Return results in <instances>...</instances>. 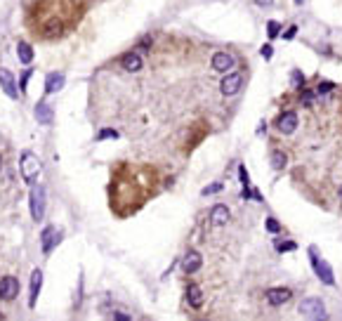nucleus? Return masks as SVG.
Wrapping results in <instances>:
<instances>
[{
	"label": "nucleus",
	"mask_w": 342,
	"mask_h": 321,
	"mask_svg": "<svg viewBox=\"0 0 342 321\" xmlns=\"http://www.w3.org/2000/svg\"><path fill=\"white\" fill-rule=\"evenodd\" d=\"M83 17L78 0H38L28 10V28L41 41H57L66 35Z\"/></svg>",
	"instance_id": "obj_1"
},
{
	"label": "nucleus",
	"mask_w": 342,
	"mask_h": 321,
	"mask_svg": "<svg viewBox=\"0 0 342 321\" xmlns=\"http://www.w3.org/2000/svg\"><path fill=\"white\" fill-rule=\"evenodd\" d=\"M41 170H43V165H41V161H38V156H35L33 151L26 149L24 154H21V158H19V175H21V180H24L28 187L35 185V180H38Z\"/></svg>",
	"instance_id": "obj_2"
},
{
	"label": "nucleus",
	"mask_w": 342,
	"mask_h": 321,
	"mask_svg": "<svg viewBox=\"0 0 342 321\" xmlns=\"http://www.w3.org/2000/svg\"><path fill=\"white\" fill-rule=\"evenodd\" d=\"M28 205H31V218H33L35 222H43V215H45V187L31 185Z\"/></svg>",
	"instance_id": "obj_3"
},
{
	"label": "nucleus",
	"mask_w": 342,
	"mask_h": 321,
	"mask_svg": "<svg viewBox=\"0 0 342 321\" xmlns=\"http://www.w3.org/2000/svg\"><path fill=\"white\" fill-rule=\"evenodd\" d=\"M302 316H309V319H326V307H323L321 298H305L297 307Z\"/></svg>",
	"instance_id": "obj_4"
},
{
	"label": "nucleus",
	"mask_w": 342,
	"mask_h": 321,
	"mask_svg": "<svg viewBox=\"0 0 342 321\" xmlns=\"http://www.w3.org/2000/svg\"><path fill=\"white\" fill-rule=\"evenodd\" d=\"M62 239H64V234L59 232L55 225L45 227V229H43V234H41V243H43L41 248H43V253L50 255L57 246H59V243H62Z\"/></svg>",
	"instance_id": "obj_5"
},
{
	"label": "nucleus",
	"mask_w": 342,
	"mask_h": 321,
	"mask_svg": "<svg viewBox=\"0 0 342 321\" xmlns=\"http://www.w3.org/2000/svg\"><path fill=\"white\" fill-rule=\"evenodd\" d=\"M243 85V74L241 71H226V76L219 83V92L224 97H234Z\"/></svg>",
	"instance_id": "obj_6"
},
{
	"label": "nucleus",
	"mask_w": 342,
	"mask_h": 321,
	"mask_svg": "<svg viewBox=\"0 0 342 321\" xmlns=\"http://www.w3.org/2000/svg\"><path fill=\"white\" fill-rule=\"evenodd\" d=\"M312 265H314V272L316 276L326 283V286H335V276H333V269H330V265L326 262V260H319L316 258V253L312 251Z\"/></svg>",
	"instance_id": "obj_7"
},
{
	"label": "nucleus",
	"mask_w": 342,
	"mask_h": 321,
	"mask_svg": "<svg viewBox=\"0 0 342 321\" xmlns=\"http://www.w3.org/2000/svg\"><path fill=\"white\" fill-rule=\"evenodd\" d=\"M276 128H279L281 135H293L295 130H297V114L295 111H283L276 118Z\"/></svg>",
	"instance_id": "obj_8"
},
{
	"label": "nucleus",
	"mask_w": 342,
	"mask_h": 321,
	"mask_svg": "<svg viewBox=\"0 0 342 321\" xmlns=\"http://www.w3.org/2000/svg\"><path fill=\"white\" fill-rule=\"evenodd\" d=\"M19 295V281L14 279V276H5V279H0V300H14Z\"/></svg>",
	"instance_id": "obj_9"
},
{
	"label": "nucleus",
	"mask_w": 342,
	"mask_h": 321,
	"mask_svg": "<svg viewBox=\"0 0 342 321\" xmlns=\"http://www.w3.org/2000/svg\"><path fill=\"white\" fill-rule=\"evenodd\" d=\"M212 68L215 71H219V74H226V71H232L234 64H236V57L229 55V52H215L210 59Z\"/></svg>",
	"instance_id": "obj_10"
},
{
	"label": "nucleus",
	"mask_w": 342,
	"mask_h": 321,
	"mask_svg": "<svg viewBox=\"0 0 342 321\" xmlns=\"http://www.w3.org/2000/svg\"><path fill=\"white\" fill-rule=\"evenodd\" d=\"M0 88L5 90V95L10 99H17L19 97V90H17V83H14V74L10 68H0Z\"/></svg>",
	"instance_id": "obj_11"
},
{
	"label": "nucleus",
	"mask_w": 342,
	"mask_h": 321,
	"mask_svg": "<svg viewBox=\"0 0 342 321\" xmlns=\"http://www.w3.org/2000/svg\"><path fill=\"white\" fill-rule=\"evenodd\" d=\"M290 298H293V291H290V288H269L267 291V302L272 305V307L286 305Z\"/></svg>",
	"instance_id": "obj_12"
},
{
	"label": "nucleus",
	"mask_w": 342,
	"mask_h": 321,
	"mask_svg": "<svg viewBox=\"0 0 342 321\" xmlns=\"http://www.w3.org/2000/svg\"><path fill=\"white\" fill-rule=\"evenodd\" d=\"M41 286H43V269H33L31 272V291H28V307H35Z\"/></svg>",
	"instance_id": "obj_13"
},
{
	"label": "nucleus",
	"mask_w": 342,
	"mask_h": 321,
	"mask_svg": "<svg viewBox=\"0 0 342 321\" xmlns=\"http://www.w3.org/2000/svg\"><path fill=\"white\" fill-rule=\"evenodd\" d=\"M201 265H203V258H201L199 251H189V253H186V258L182 260V272H184V274H194V272H199V269H201Z\"/></svg>",
	"instance_id": "obj_14"
},
{
	"label": "nucleus",
	"mask_w": 342,
	"mask_h": 321,
	"mask_svg": "<svg viewBox=\"0 0 342 321\" xmlns=\"http://www.w3.org/2000/svg\"><path fill=\"white\" fill-rule=\"evenodd\" d=\"M229 218H232V212H229V208H226L224 203L212 205V210H210V222H212L215 227H224L226 222H229Z\"/></svg>",
	"instance_id": "obj_15"
},
{
	"label": "nucleus",
	"mask_w": 342,
	"mask_h": 321,
	"mask_svg": "<svg viewBox=\"0 0 342 321\" xmlns=\"http://www.w3.org/2000/svg\"><path fill=\"white\" fill-rule=\"evenodd\" d=\"M121 64H123V68L128 71V74H137V71L142 68L144 59H142V55H139V52H128V55L121 57Z\"/></svg>",
	"instance_id": "obj_16"
},
{
	"label": "nucleus",
	"mask_w": 342,
	"mask_h": 321,
	"mask_svg": "<svg viewBox=\"0 0 342 321\" xmlns=\"http://www.w3.org/2000/svg\"><path fill=\"white\" fill-rule=\"evenodd\" d=\"M64 83H66L64 74H59V71L48 74V78H45V95H52V92H57V90H62Z\"/></svg>",
	"instance_id": "obj_17"
},
{
	"label": "nucleus",
	"mask_w": 342,
	"mask_h": 321,
	"mask_svg": "<svg viewBox=\"0 0 342 321\" xmlns=\"http://www.w3.org/2000/svg\"><path fill=\"white\" fill-rule=\"evenodd\" d=\"M17 59L21 62V66H31V62H33V48H31V43H26V41L17 43Z\"/></svg>",
	"instance_id": "obj_18"
},
{
	"label": "nucleus",
	"mask_w": 342,
	"mask_h": 321,
	"mask_svg": "<svg viewBox=\"0 0 342 321\" xmlns=\"http://www.w3.org/2000/svg\"><path fill=\"white\" fill-rule=\"evenodd\" d=\"M186 302H189V307H194V309L203 307V293H201L199 283H189V286H186Z\"/></svg>",
	"instance_id": "obj_19"
},
{
	"label": "nucleus",
	"mask_w": 342,
	"mask_h": 321,
	"mask_svg": "<svg viewBox=\"0 0 342 321\" xmlns=\"http://www.w3.org/2000/svg\"><path fill=\"white\" fill-rule=\"evenodd\" d=\"M33 114H35V121H38V123H43V125H50V123H52V118H55V116H52V106H50V104H45L43 99L35 104Z\"/></svg>",
	"instance_id": "obj_20"
},
{
	"label": "nucleus",
	"mask_w": 342,
	"mask_h": 321,
	"mask_svg": "<svg viewBox=\"0 0 342 321\" xmlns=\"http://www.w3.org/2000/svg\"><path fill=\"white\" fill-rule=\"evenodd\" d=\"M286 163H288L286 154H283L281 149H274L272 151V168H274V170H283V168H286Z\"/></svg>",
	"instance_id": "obj_21"
},
{
	"label": "nucleus",
	"mask_w": 342,
	"mask_h": 321,
	"mask_svg": "<svg viewBox=\"0 0 342 321\" xmlns=\"http://www.w3.org/2000/svg\"><path fill=\"white\" fill-rule=\"evenodd\" d=\"M118 135H121L118 130H113V128H104V130H99V132L95 135V139H97V142H102V139H118Z\"/></svg>",
	"instance_id": "obj_22"
},
{
	"label": "nucleus",
	"mask_w": 342,
	"mask_h": 321,
	"mask_svg": "<svg viewBox=\"0 0 342 321\" xmlns=\"http://www.w3.org/2000/svg\"><path fill=\"white\" fill-rule=\"evenodd\" d=\"M295 248H297L295 241H279V243H276V251H279V253H293Z\"/></svg>",
	"instance_id": "obj_23"
},
{
	"label": "nucleus",
	"mask_w": 342,
	"mask_h": 321,
	"mask_svg": "<svg viewBox=\"0 0 342 321\" xmlns=\"http://www.w3.org/2000/svg\"><path fill=\"white\" fill-rule=\"evenodd\" d=\"M264 227H267L269 234H279V232H281V222H279V220H274V218H267V220H264Z\"/></svg>",
	"instance_id": "obj_24"
},
{
	"label": "nucleus",
	"mask_w": 342,
	"mask_h": 321,
	"mask_svg": "<svg viewBox=\"0 0 342 321\" xmlns=\"http://www.w3.org/2000/svg\"><path fill=\"white\" fill-rule=\"evenodd\" d=\"M31 76H33V71H31V68H26V71L21 74V78H19V88H21V92H26L28 81H31Z\"/></svg>",
	"instance_id": "obj_25"
},
{
	"label": "nucleus",
	"mask_w": 342,
	"mask_h": 321,
	"mask_svg": "<svg viewBox=\"0 0 342 321\" xmlns=\"http://www.w3.org/2000/svg\"><path fill=\"white\" fill-rule=\"evenodd\" d=\"M279 33H281V24L279 21H269L267 24V35L269 38H276Z\"/></svg>",
	"instance_id": "obj_26"
},
{
	"label": "nucleus",
	"mask_w": 342,
	"mask_h": 321,
	"mask_svg": "<svg viewBox=\"0 0 342 321\" xmlns=\"http://www.w3.org/2000/svg\"><path fill=\"white\" fill-rule=\"evenodd\" d=\"M222 189H224V187H222V182H215V185H208L203 189V196H210V194H219L222 192Z\"/></svg>",
	"instance_id": "obj_27"
},
{
	"label": "nucleus",
	"mask_w": 342,
	"mask_h": 321,
	"mask_svg": "<svg viewBox=\"0 0 342 321\" xmlns=\"http://www.w3.org/2000/svg\"><path fill=\"white\" fill-rule=\"evenodd\" d=\"M260 55L264 57V59H272V55H274V48H272V45H262V48H260Z\"/></svg>",
	"instance_id": "obj_28"
},
{
	"label": "nucleus",
	"mask_w": 342,
	"mask_h": 321,
	"mask_svg": "<svg viewBox=\"0 0 342 321\" xmlns=\"http://www.w3.org/2000/svg\"><path fill=\"white\" fill-rule=\"evenodd\" d=\"M330 90H335L333 83H321V85H319V95H326V92H330Z\"/></svg>",
	"instance_id": "obj_29"
},
{
	"label": "nucleus",
	"mask_w": 342,
	"mask_h": 321,
	"mask_svg": "<svg viewBox=\"0 0 342 321\" xmlns=\"http://www.w3.org/2000/svg\"><path fill=\"white\" fill-rule=\"evenodd\" d=\"M293 83L295 85H302V83H305V76H302L300 71H293Z\"/></svg>",
	"instance_id": "obj_30"
},
{
	"label": "nucleus",
	"mask_w": 342,
	"mask_h": 321,
	"mask_svg": "<svg viewBox=\"0 0 342 321\" xmlns=\"http://www.w3.org/2000/svg\"><path fill=\"white\" fill-rule=\"evenodd\" d=\"M295 33H297V26H290V28L286 31V33H283V38H286V41H293V35H295Z\"/></svg>",
	"instance_id": "obj_31"
},
{
	"label": "nucleus",
	"mask_w": 342,
	"mask_h": 321,
	"mask_svg": "<svg viewBox=\"0 0 342 321\" xmlns=\"http://www.w3.org/2000/svg\"><path fill=\"white\" fill-rule=\"evenodd\" d=\"M239 175H241V182H243V185H246L248 187V172H246V168H243V165H241V168H239Z\"/></svg>",
	"instance_id": "obj_32"
},
{
	"label": "nucleus",
	"mask_w": 342,
	"mask_h": 321,
	"mask_svg": "<svg viewBox=\"0 0 342 321\" xmlns=\"http://www.w3.org/2000/svg\"><path fill=\"white\" fill-rule=\"evenodd\" d=\"M257 5H272V0H257Z\"/></svg>",
	"instance_id": "obj_33"
},
{
	"label": "nucleus",
	"mask_w": 342,
	"mask_h": 321,
	"mask_svg": "<svg viewBox=\"0 0 342 321\" xmlns=\"http://www.w3.org/2000/svg\"><path fill=\"white\" fill-rule=\"evenodd\" d=\"M295 3H297V5H302V3H305V0H295Z\"/></svg>",
	"instance_id": "obj_34"
},
{
	"label": "nucleus",
	"mask_w": 342,
	"mask_h": 321,
	"mask_svg": "<svg viewBox=\"0 0 342 321\" xmlns=\"http://www.w3.org/2000/svg\"><path fill=\"white\" fill-rule=\"evenodd\" d=\"M0 170H3V156H0Z\"/></svg>",
	"instance_id": "obj_35"
},
{
	"label": "nucleus",
	"mask_w": 342,
	"mask_h": 321,
	"mask_svg": "<svg viewBox=\"0 0 342 321\" xmlns=\"http://www.w3.org/2000/svg\"><path fill=\"white\" fill-rule=\"evenodd\" d=\"M0 319H3V314H0Z\"/></svg>",
	"instance_id": "obj_36"
}]
</instances>
